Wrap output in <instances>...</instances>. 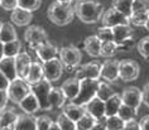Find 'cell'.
Masks as SVG:
<instances>
[{
	"mask_svg": "<svg viewBox=\"0 0 149 130\" xmlns=\"http://www.w3.org/2000/svg\"><path fill=\"white\" fill-rule=\"evenodd\" d=\"M96 35L100 38L101 42H109V40H114V32H113V28L110 27H102L97 29V33Z\"/></svg>",
	"mask_w": 149,
	"mask_h": 130,
	"instance_id": "40",
	"label": "cell"
},
{
	"mask_svg": "<svg viewBox=\"0 0 149 130\" xmlns=\"http://www.w3.org/2000/svg\"><path fill=\"white\" fill-rule=\"evenodd\" d=\"M9 85H10V80L0 71V90H8Z\"/></svg>",
	"mask_w": 149,
	"mask_h": 130,
	"instance_id": "47",
	"label": "cell"
},
{
	"mask_svg": "<svg viewBox=\"0 0 149 130\" xmlns=\"http://www.w3.org/2000/svg\"><path fill=\"white\" fill-rule=\"evenodd\" d=\"M66 100H67V97L61 87H52L51 94H49V102H51L52 109H53V107L54 109H61V107H63Z\"/></svg>",
	"mask_w": 149,
	"mask_h": 130,
	"instance_id": "26",
	"label": "cell"
},
{
	"mask_svg": "<svg viewBox=\"0 0 149 130\" xmlns=\"http://www.w3.org/2000/svg\"><path fill=\"white\" fill-rule=\"evenodd\" d=\"M99 83H100V80H91V79L81 80L79 95L71 102H74V104H77V105H86V104H88L97 95Z\"/></svg>",
	"mask_w": 149,
	"mask_h": 130,
	"instance_id": "3",
	"label": "cell"
},
{
	"mask_svg": "<svg viewBox=\"0 0 149 130\" xmlns=\"http://www.w3.org/2000/svg\"><path fill=\"white\" fill-rule=\"evenodd\" d=\"M132 9H133V13L149 12V0H133Z\"/></svg>",
	"mask_w": 149,
	"mask_h": 130,
	"instance_id": "42",
	"label": "cell"
},
{
	"mask_svg": "<svg viewBox=\"0 0 149 130\" xmlns=\"http://www.w3.org/2000/svg\"><path fill=\"white\" fill-rule=\"evenodd\" d=\"M0 6L4 10H14L18 6V0H0Z\"/></svg>",
	"mask_w": 149,
	"mask_h": 130,
	"instance_id": "44",
	"label": "cell"
},
{
	"mask_svg": "<svg viewBox=\"0 0 149 130\" xmlns=\"http://www.w3.org/2000/svg\"><path fill=\"white\" fill-rule=\"evenodd\" d=\"M0 39L4 43L12 42V40L18 39V34L15 32V28L12 23H3L0 28Z\"/></svg>",
	"mask_w": 149,
	"mask_h": 130,
	"instance_id": "29",
	"label": "cell"
},
{
	"mask_svg": "<svg viewBox=\"0 0 149 130\" xmlns=\"http://www.w3.org/2000/svg\"><path fill=\"white\" fill-rule=\"evenodd\" d=\"M0 71L4 73L10 81H14L15 79H18L15 57H6V56H4L0 59Z\"/></svg>",
	"mask_w": 149,
	"mask_h": 130,
	"instance_id": "21",
	"label": "cell"
},
{
	"mask_svg": "<svg viewBox=\"0 0 149 130\" xmlns=\"http://www.w3.org/2000/svg\"><path fill=\"white\" fill-rule=\"evenodd\" d=\"M149 18V12H140V13H133L129 17V23L135 25V27H145Z\"/></svg>",
	"mask_w": 149,
	"mask_h": 130,
	"instance_id": "37",
	"label": "cell"
},
{
	"mask_svg": "<svg viewBox=\"0 0 149 130\" xmlns=\"http://www.w3.org/2000/svg\"><path fill=\"white\" fill-rule=\"evenodd\" d=\"M125 125V121L119 115H111L105 117V128L106 130H123Z\"/></svg>",
	"mask_w": 149,
	"mask_h": 130,
	"instance_id": "31",
	"label": "cell"
},
{
	"mask_svg": "<svg viewBox=\"0 0 149 130\" xmlns=\"http://www.w3.org/2000/svg\"><path fill=\"white\" fill-rule=\"evenodd\" d=\"M17 110L14 107H4L0 110V130H15V121L18 119Z\"/></svg>",
	"mask_w": 149,
	"mask_h": 130,
	"instance_id": "13",
	"label": "cell"
},
{
	"mask_svg": "<svg viewBox=\"0 0 149 130\" xmlns=\"http://www.w3.org/2000/svg\"><path fill=\"white\" fill-rule=\"evenodd\" d=\"M100 20H101V24L104 27H110V28H114L120 24H130L129 18L125 17L124 14L120 13L119 10H116L114 6L104 10L102 17Z\"/></svg>",
	"mask_w": 149,
	"mask_h": 130,
	"instance_id": "9",
	"label": "cell"
},
{
	"mask_svg": "<svg viewBox=\"0 0 149 130\" xmlns=\"http://www.w3.org/2000/svg\"><path fill=\"white\" fill-rule=\"evenodd\" d=\"M101 40L97 35H90L84 40V49L91 57H99L101 49Z\"/></svg>",
	"mask_w": 149,
	"mask_h": 130,
	"instance_id": "24",
	"label": "cell"
},
{
	"mask_svg": "<svg viewBox=\"0 0 149 130\" xmlns=\"http://www.w3.org/2000/svg\"><path fill=\"white\" fill-rule=\"evenodd\" d=\"M59 59L62 61L65 68L67 70H76L80 66L81 59H82V54L81 51L74 46H66L59 49L58 54Z\"/></svg>",
	"mask_w": 149,
	"mask_h": 130,
	"instance_id": "4",
	"label": "cell"
},
{
	"mask_svg": "<svg viewBox=\"0 0 149 130\" xmlns=\"http://www.w3.org/2000/svg\"><path fill=\"white\" fill-rule=\"evenodd\" d=\"M24 39L32 49H36L40 44L48 42V35L46 31L39 25H31L24 33Z\"/></svg>",
	"mask_w": 149,
	"mask_h": 130,
	"instance_id": "8",
	"label": "cell"
},
{
	"mask_svg": "<svg viewBox=\"0 0 149 130\" xmlns=\"http://www.w3.org/2000/svg\"><path fill=\"white\" fill-rule=\"evenodd\" d=\"M47 17L52 23L58 27H65L70 24L74 18V9L68 3L54 1L47 10Z\"/></svg>",
	"mask_w": 149,
	"mask_h": 130,
	"instance_id": "2",
	"label": "cell"
},
{
	"mask_svg": "<svg viewBox=\"0 0 149 130\" xmlns=\"http://www.w3.org/2000/svg\"><path fill=\"white\" fill-rule=\"evenodd\" d=\"M74 15L85 24H94L102 17L104 6L99 0H76Z\"/></svg>",
	"mask_w": 149,
	"mask_h": 130,
	"instance_id": "1",
	"label": "cell"
},
{
	"mask_svg": "<svg viewBox=\"0 0 149 130\" xmlns=\"http://www.w3.org/2000/svg\"><path fill=\"white\" fill-rule=\"evenodd\" d=\"M114 32V40L116 43H120L121 40H124L126 38L133 37V28L130 27V24H120L113 28Z\"/></svg>",
	"mask_w": 149,
	"mask_h": 130,
	"instance_id": "27",
	"label": "cell"
},
{
	"mask_svg": "<svg viewBox=\"0 0 149 130\" xmlns=\"http://www.w3.org/2000/svg\"><path fill=\"white\" fill-rule=\"evenodd\" d=\"M105 117H102L101 120H97V122H96V124L92 126L90 130H106V128H105Z\"/></svg>",
	"mask_w": 149,
	"mask_h": 130,
	"instance_id": "50",
	"label": "cell"
},
{
	"mask_svg": "<svg viewBox=\"0 0 149 130\" xmlns=\"http://www.w3.org/2000/svg\"><path fill=\"white\" fill-rule=\"evenodd\" d=\"M1 25H3V23H1V22H0V28H1Z\"/></svg>",
	"mask_w": 149,
	"mask_h": 130,
	"instance_id": "56",
	"label": "cell"
},
{
	"mask_svg": "<svg viewBox=\"0 0 149 130\" xmlns=\"http://www.w3.org/2000/svg\"><path fill=\"white\" fill-rule=\"evenodd\" d=\"M140 67L134 59L119 61V79L124 82H132L139 77Z\"/></svg>",
	"mask_w": 149,
	"mask_h": 130,
	"instance_id": "7",
	"label": "cell"
},
{
	"mask_svg": "<svg viewBox=\"0 0 149 130\" xmlns=\"http://www.w3.org/2000/svg\"><path fill=\"white\" fill-rule=\"evenodd\" d=\"M15 130H37V117L33 114H19L15 121Z\"/></svg>",
	"mask_w": 149,
	"mask_h": 130,
	"instance_id": "23",
	"label": "cell"
},
{
	"mask_svg": "<svg viewBox=\"0 0 149 130\" xmlns=\"http://www.w3.org/2000/svg\"><path fill=\"white\" fill-rule=\"evenodd\" d=\"M4 57V42L0 39V59Z\"/></svg>",
	"mask_w": 149,
	"mask_h": 130,
	"instance_id": "52",
	"label": "cell"
},
{
	"mask_svg": "<svg viewBox=\"0 0 149 130\" xmlns=\"http://www.w3.org/2000/svg\"><path fill=\"white\" fill-rule=\"evenodd\" d=\"M33 14L29 10H25L23 8L17 6L14 10H12V15H10V20L13 22L18 27H25L32 22Z\"/></svg>",
	"mask_w": 149,
	"mask_h": 130,
	"instance_id": "18",
	"label": "cell"
},
{
	"mask_svg": "<svg viewBox=\"0 0 149 130\" xmlns=\"http://www.w3.org/2000/svg\"><path fill=\"white\" fill-rule=\"evenodd\" d=\"M136 111H138L136 109H134V107H132V106H129V105H126V104L123 102L120 109H119V111H118V115L124 121H129V120H133V119L136 117V115H138Z\"/></svg>",
	"mask_w": 149,
	"mask_h": 130,
	"instance_id": "35",
	"label": "cell"
},
{
	"mask_svg": "<svg viewBox=\"0 0 149 130\" xmlns=\"http://www.w3.org/2000/svg\"><path fill=\"white\" fill-rule=\"evenodd\" d=\"M139 122H140V129L141 130H149V115L148 116L141 117V120Z\"/></svg>",
	"mask_w": 149,
	"mask_h": 130,
	"instance_id": "51",
	"label": "cell"
},
{
	"mask_svg": "<svg viewBox=\"0 0 149 130\" xmlns=\"http://www.w3.org/2000/svg\"><path fill=\"white\" fill-rule=\"evenodd\" d=\"M34 51H36L37 56H38V58L42 62L53 59L56 57H58V54H59V49L54 46V44H52L51 42H46V43L40 44V46L37 47Z\"/></svg>",
	"mask_w": 149,
	"mask_h": 130,
	"instance_id": "15",
	"label": "cell"
},
{
	"mask_svg": "<svg viewBox=\"0 0 149 130\" xmlns=\"http://www.w3.org/2000/svg\"><path fill=\"white\" fill-rule=\"evenodd\" d=\"M123 104L121 96L115 94L114 96H111L109 100L105 101V115L106 116H111V115H116L119 109H120Z\"/></svg>",
	"mask_w": 149,
	"mask_h": 130,
	"instance_id": "28",
	"label": "cell"
},
{
	"mask_svg": "<svg viewBox=\"0 0 149 130\" xmlns=\"http://www.w3.org/2000/svg\"><path fill=\"white\" fill-rule=\"evenodd\" d=\"M18 106H19L25 114H34L38 110H40L39 101H38V99H37V96L33 91L29 92V94L18 104Z\"/></svg>",
	"mask_w": 149,
	"mask_h": 130,
	"instance_id": "22",
	"label": "cell"
},
{
	"mask_svg": "<svg viewBox=\"0 0 149 130\" xmlns=\"http://www.w3.org/2000/svg\"><path fill=\"white\" fill-rule=\"evenodd\" d=\"M74 77L80 80L91 79V80H100L101 79V63L99 62H90L86 65H81L74 71Z\"/></svg>",
	"mask_w": 149,
	"mask_h": 130,
	"instance_id": "10",
	"label": "cell"
},
{
	"mask_svg": "<svg viewBox=\"0 0 149 130\" xmlns=\"http://www.w3.org/2000/svg\"><path fill=\"white\" fill-rule=\"evenodd\" d=\"M51 90H52V82L49 80H47L46 77H43L38 83H36L32 86V91L36 94L37 99H38V101H39L40 110L47 111V110L52 109L51 102H49Z\"/></svg>",
	"mask_w": 149,
	"mask_h": 130,
	"instance_id": "5",
	"label": "cell"
},
{
	"mask_svg": "<svg viewBox=\"0 0 149 130\" xmlns=\"http://www.w3.org/2000/svg\"><path fill=\"white\" fill-rule=\"evenodd\" d=\"M32 65V58L31 56L25 52H20L19 54L15 56V66H17V73L18 77L20 79H25L27 73L29 71V67Z\"/></svg>",
	"mask_w": 149,
	"mask_h": 130,
	"instance_id": "19",
	"label": "cell"
},
{
	"mask_svg": "<svg viewBox=\"0 0 149 130\" xmlns=\"http://www.w3.org/2000/svg\"><path fill=\"white\" fill-rule=\"evenodd\" d=\"M57 1H61V3H68V4H71V1H72V0H57Z\"/></svg>",
	"mask_w": 149,
	"mask_h": 130,
	"instance_id": "54",
	"label": "cell"
},
{
	"mask_svg": "<svg viewBox=\"0 0 149 130\" xmlns=\"http://www.w3.org/2000/svg\"><path fill=\"white\" fill-rule=\"evenodd\" d=\"M118 44H119V48H120V49H130V48L134 46V39H133V37H130V38L121 40V42L118 43Z\"/></svg>",
	"mask_w": 149,
	"mask_h": 130,
	"instance_id": "46",
	"label": "cell"
},
{
	"mask_svg": "<svg viewBox=\"0 0 149 130\" xmlns=\"http://www.w3.org/2000/svg\"><path fill=\"white\" fill-rule=\"evenodd\" d=\"M101 79L106 82H115L119 79V61L107 59L101 65Z\"/></svg>",
	"mask_w": 149,
	"mask_h": 130,
	"instance_id": "14",
	"label": "cell"
},
{
	"mask_svg": "<svg viewBox=\"0 0 149 130\" xmlns=\"http://www.w3.org/2000/svg\"><path fill=\"white\" fill-rule=\"evenodd\" d=\"M115 94H116L115 90L106 82V81H105V82H101V81H100L99 88H97V95H96L97 97L104 100V101H106V100H109L111 96H114Z\"/></svg>",
	"mask_w": 149,
	"mask_h": 130,
	"instance_id": "36",
	"label": "cell"
},
{
	"mask_svg": "<svg viewBox=\"0 0 149 130\" xmlns=\"http://www.w3.org/2000/svg\"><path fill=\"white\" fill-rule=\"evenodd\" d=\"M138 51H139L140 56L144 59L149 61V35L141 38L139 42H138Z\"/></svg>",
	"mask_w": 149,
	"mask_h": 130,
	"instance_id": "41",
	"label": "cell"
},
{
	"mask_svg": "<svg viewBox=\"0 0 149 130\" xmlns=\"http://www.w3.org/2000/svg\"><path fill=\"white\" fill-rule=\"evenodd\" d=\"M44 77V71H43V63L38 61H32V65L29 67V71L25 76V82L29 83L31 86L38 83L40 80Z\"/></svg>",
	"mask_w": 149,
	"mask_h": 130,
	"instance_id": "17",
	"label": "cell"
},
{
	"mask_svg": "<svg viewBox=\"0 0 149 130\" xmlns=\"http://www.w3.org/2000/svg\"><path fill=\"white\" fill-rule=\"evenodd\" d=\"M62 113H65L71 120H73L76 122L79 119H81L87 113V110H86V106L85 105H77V104H74V102H71L68 105L63 106Z\"/></svg>",
	"mask_w": 149,
	"mask_h": 130,
	"instance_id": "25",
	"label": "cell"
},
{
	"mask_svg": "<svg viewBox=\"0 0 149 130\" xmlns=\"http://www.w3.org/2000/svg\"><path fill=\"white\" fill-rule=\"evenodd\" d=\"M119 44L115 40H109V42H102L101 43V49H100V56L105 58H111L118 53Z\"/></svg>",
	"mask_w": 149,
	"mask_h": 130,
	"instance_id": "30",
	"label": "cell"
},
{
	"mask_svg": "<svg viewBox=\"0 0 149 130\" xmlns=\"http://www.w3.org/2000/svg\"><path fill=\"white\" fill-rule=\"evenodd\" d=\"M123 130H141L140 129V122L136 121L135 119L125 121V125H124V129Z\"/></svg>",
	"mask_w": 149,
	"mask_h": 130,
	"instance_id": "45",
	"label": "cell"
},
{
	"mask_svg": "<svg viewBox=\"0 0 149 130\" xmlns=\"http://www.w3.org/2000/svg\"><path fill=\"white\" fill-rule=\"evenodd\" d=\"M86 110L87 113H90L96 120H101L102 117H105V101L100 97H94L88 104H86Z\"/></svg>",
	"mask_w": 149,
	"mask_h": 130,
	"instance_id": "20",
	"label": "cell"
},
{
	"mask_svg": "<svg viewBox=\"0 0 149 130\" xmlns=\"http://www.w3.org/2000/svg\"><path fill=\"white\" fill-rule=\"evenodd\" d=\"M145 29H147V31L149 32V18H148V22H147V24H145V27H144Z\"/></svg>",
	"mask_w": 149,
	"mask_h": 130,
	"instance_id": "55",
	"label": "cell"
},
{
	"mask_svg": "<svg viewBox=\"0 0 149 130\" xmlns=\"http://www.w3.org/2000/svg\"><path fill=\"white\" fill-rule=\"evenodd\" d=\"M58 126L61 128V130H77L76 129V122L67 116L65 113H61L57 116V121Z\"/></svg>",
	"mask_w": 149,
	"mask_h": 130,
	"instance_id": "38",
	"label": "cell"
},
{
	"mask_svg": "<svg viewBox=\"0 0 149 130\" xmlns=\"http://www.w3.org/2000/svg\"><path fill=\"white\" fill-rule=\"evenodd\" d=\"M80 86H81V80L77 79V77H71V79H67L65 82L62 83L61 88H62V91L65 92L67 100L73 101L80 92Z\"/></svg>",
	"mask_w": 149,
	"mask_h": 130,
	"instance_id": "16",
	"label": "cell"
},
{
	"mask_svg": "<svg viewBox=\"0 0 149 130\" xmlns=\"http://www.w3.org/2000/svg\"><path fill=\"white\" fill-rule=\"evenodd\" d=\"M132 5H133V0H113L114 8L128 18L132 15V13H133Z\"/></svg>",
	"mask_w": 149,
	"mask_h": 130,
	"instance_id": "33",
	"label": "cell"
},
{
	"mask_svg": "<svg viewBox=\"0 0 149 130\" xmlns=\"http://www.w3.org/2000/svg\"><path fill=\"white\" fill-rule=\"evenodd\" d=\"M20 49H22V42L19 39L4 43V56H6V57H15L17 54L20 53Z\"/></svg>",
	"mask_w": 149,
	"mask_h": 130,
	"instance_id": "34",
	"label": "cell"
},
{
	"mask_svg": "<svg viewBox=\"0 0 149 130\" xmlns=\"http://www.w3.org/2000/svg\"><path fill=\"white\" fill-rule=\"evenodd\" d=\"M31 91H32V86L25 82V80L20 79V77H18L14 81H10V85L8 90H6L9 100L14 104H19Z\"/></svg>",
	"mask_w": 149,
	"mask_h": 130,
	"instance_id": "6",
	"label": "cell"
},
{
	"mask_svg": "<svg viewBox=\"0 0 149 130\" xmlns=\"http://www.w3.org/2000/svg\"><path fill=\"white\" fill-rule=\"evenodd\" d=\"M141 91H143V102L149 107V82L145 85Z\"/></svg>",
	"mask_w": 149,
	"mask_h": 130,
	"instance_id": "49",
	"label": "cell"
},
{
	"mask_svg": "<svg viewBox=\"0 0 149 130\" xmlns=\"http://www.w3.org/2000/svg\"><path fill=\"white\" fill-rule=\"evenodd\" d=\"M48 130H61V128L58 126L57 122H52V125L48 128Z\"/></svg>",
	"mask_w": 149,
	"mask_h": 130,
	"instance_id": "53",
	"label": "cell"
},
{
	"mask_svg": "<svg viewBox=\"0 0 149 130\" xmlns=\"http://www.w3.org/2000/svg\"><path fill=\"white\" fill-rule=\"evenodd\" d=\"M96 122H97V120L90 113H86L82 117L76 121V129L77 130H90Z\"/></svg>",
	"mask_w": 149,
	"mask_h": 130,
	"instance_id": "32",
	"label": "cell"
},
{
	"mask_svg": "<svg viewBox=\"0 0 149 130\" xmlns=\"http://www.w3.org/2000/svg\"><path fill=\"white\" fill-rule=\"evenodd\" d=\"M42 5V0H18V6L29 12H34Z\"/></svg>",
	"mask_w": 149,
	"mask_h": 130,
	"instance_id": "39",
	"label": "cell"
},
{
	"mask_svg": "<svg viewBox=\"0 0 149 130\" xmlns=\"http://www.w3.org/2000/svg\"><path fill=\"white\" fill-rule=\"evenodd\" d=\"M8 100H9V96H8V92H6V90H0V110L4 109V107H6Z\"/></svg>",
	"mask_w": 149,
	"mask_h": 130,
	"instance_id": "48",
	"label": "cell"
},
{
	"mask_svg": "<svg viewBox=\"0 0 149 130\" xmlns=\"http://www.w3.org/2000/svg\"><path fill=\"white\" fill-rule=\"evenodd\" d=\"M65 66H63L62 61L59 59V57H56L53 59L43 62V71H44V77L47 80H49L51 82L58 81L61 79Z\"/></svg>",
	"mask_w": 149,
	"mask_h": 130,
	"instance_id": "11",
	"label": "cell"
},
{
	"mask_svg": "<svg viewBox=\"0 0 149 130\" xmlns=\"http://www.w3.org/2000/svg\"><path fill=\"white\" fill-rule=\"evenodd\" d=\"M121 100L126 105L134 107V109H139L141 102H143V91L139 90L135 86H129L123 90L121 92Z\"/></svg>",
	"mask_w": 149,
	"mask_h": 130,
	"instance_id": "12",
	"label": "cell"
},
{
	"mask_svg": "<svg viewBox=\"0 0 149 130\" xmlns=\"http://www.w3.org/2000/svg\"><path fill=\"white\" fill-rule=\"evenodd\" d=\"M52 119L47 115H42V116L37 117V130H48V128L52 125Z\"/></svg>",
	"mask_w": 149,
	"mask_h": 130,
	"instance_id": "43",
	"label": "cell"
}]
</instances>
